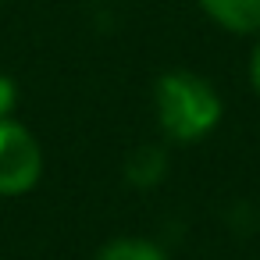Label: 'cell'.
I'll return each mask as SVG.
<instances>
[{"label": "cell", "instance_id": "1", "mask_svg": "<svg viewBox=\"0 0 260 260\" xmlns=\"http://www.w3.org/2000/svg\"><path fill=\"white\" fill-rule=\"evenodd\" d=\"M153 104L164 136L175 143H200L221 121V96L196 72L160 75L153 86Z\"/></svg>", "mask_w": 260, "mask_h": 260}, {"label": "cell", "instance_id": "2", "mask_svg": "<svg viewBox=\"0 0 260 260\" xmlns=\"http://www.w3.org/2000/svg\"><path fill=\"white\" fill-rule=\"evenodd\" d=\"M43 175V153L36 136L18 125L0 118V196H22L29 192Z\"/></svg>", "mask_w": 260, "mask_h": 260}, {"label": "cell", "instance_id": "3", "mask_svg": "<svg viewBox=\"0 0 260 260\" xmlns=\"http://www.w3.org/2000/svg\"><path fill=\"white\" fill-rule=\"evenodd\" d=\"M200 4L228 32H260V0H200Z\"/></svg>", "mask_w": 260, "mask_h": 260}, {"label": "cell", "instance_id": "4", "mask_svg": "<svg viewBox=\"0 0 260 260\" xmlns=\"http://www.w3.org/2000/svg\"><path fill=\"white\" fill-rule=\"evenodd\" d=\"M164 171H168V157H164L160 146H139V150L128 157V164H125V178H128L132 185H139V189L157 185V182L164 178Z\"/></svg>", "mask_w": 260, "mask_h": 260}, {"label": "cell", "instance_id": "5", "mask_svg": "<svg viewBox=\"0 0 260 260\" xmlns=\"http://www.w3.org/2000/svg\"><path fill=\"white\" fill-rule=\"evenodd\" d=\"M96 260H168V256L160 246L146 239H114L96 253Z\"/></svg>", "mask_w": 260, "mask_h": 260}, {"label": "cell", "instance_id": "6", "mask_svg": "<svg viewBox=\"0 0 260 260\" xmlns=\"http://www.w3.org/2000/svg\"><path fill=\"white\" fill-rule=\"evenodd\" d=\"M15 104H18V89H15V82H11L8 75H0V118H8V114L15 111Z\"/></svg>", "mask_w": 260, "mask_h": 260}, {"label": "cell", "instance_id": "7", "mask_svg": "<svg viewBox=\"0 0 260 260\" xmlns=\"http://www.w3.org/2000/svg\"><path fill=\"white\" fill-rule=\"evenodd\" d=\"M249 79H253V89L260 93V43L253 50V61H249Z\"/></svg>", "mask_w": 260, "mask_h": 260}]
</instances>
